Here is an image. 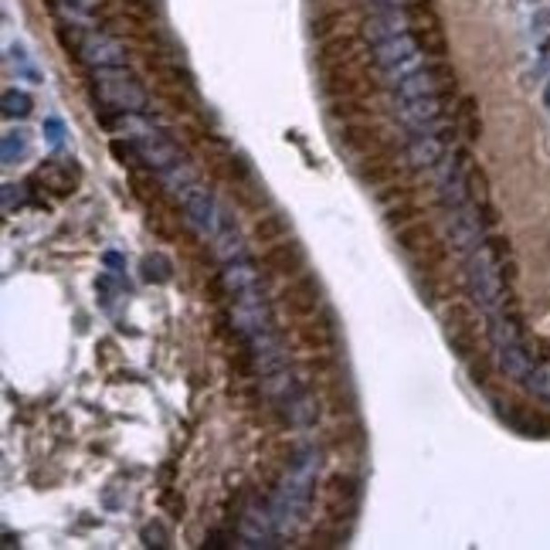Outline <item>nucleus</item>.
Instances as JSON below:
<instances>
[{"mask_svg":"<svg viewBox=\"0 0 550 550\" xmlns=\"http://www.w3.org/2000/svg\"><path fill=\"white\" fill-rule=\"evenodd\" d=\"M313 483H316V455L303 452L293 469L285 473L279 493H275V503H272V526L279 534L289 530L303 516V510L309 506V496H313Z\"/></svg>","mask_w":550,"mask_h":550,"instance_id":"f257e3e1","label":"nucleus"},{"mask_svg":"<svg viewBox=\"0 0 550 550\" xmlns=\"http://www.w3.org/2000/svg\"><path fill=\"white\" fill-rule=\"evenodd\" d=\"M465 285H469V295L483 316H496L506 309V285H503L499 258L493 255L489 245L465 255Z\"/></svg>","mask_w":550,"mask_h":550,"instance_id":"f03ea898","label":"nucleus"},{"mask_svg":"<svg viewBox=\"0 0 550 550\" xmlns=\"http://www.w3.org/2000/svg\"><path fill=\"white\" fill-rule=\"evenodd\" d=\"M486 333H489V344H493V354H496L499 360V371L506 374L510 381H526L537 364H534V354L526 350L516 323L506 316V309L496 313V316H486Z\"/></svg>","mask_w":550,"mask_h":550,"instance_id":"7ed1b4c3","label":"nucleus"},{"mask_svg":"<svg viewBox=\"0 0 550 550\" xmlns=\"http://www.w3.org/2000/svg\"><path fill=\"white\" fill-rule=\"evenodd\" d=\"M95 75V99L109 105L113 113H143L146 109V89L126 72V65L92 68Z\"/></svg>","mask_w":550,"mask_h":550,"instance_id":"20e7f679","label":"nucleus"},{"mask_svg":"<svg viewBox=\"0 0 550 550\" xmlns=\"http://www.w3.org/2000/svg\"><path fill=\"white\" fill-rule=\"evenodd\" d=\"M374 62H377V68L385 72L387 82L395 85L397 78H405L422 68L425 55H422V48H418V41L405 31V35H395V38L374 45Z\"/></svg>","mask_w":550,"mask_h":550,"instance_id":"39448f33","label":"nucleus"},{"mask_svg":"<svg viewBox=\"0 0 550 550\" xmlns=\"http://www.w3.org/2000/svg\"><path fill=\"white\" fill-rule=\"evenodd\" d=\"M180 207H184V221H187V225L197 231V238L211 242V238L218 235L221 215H225V211L218 207L215 194L207 191V187H201V184H191L187 191L180 194Z\"/></svg>","mask_w":550,"mask_h":550,"instance_id":"423d86ee","label":"nucleus"},{"mask_svg":"<svg viewBox=\"0 0 550 550\" xmlns=\"http://www.w3.org/2000/svg\"><path fill=\"white\" fill-rule=\"evenodd\" d=\"M448 238H452V245H455V252L462 258L473 255L475 248L486 245V225L479 218V205L475 201H465V205L448 211Z\"/></svg>","mask_w":550,"mask_h":550,"instance_id":"0eeeda50","label":"nucleus"},{"mask_svg":"<svg viewBox=\"0 0 550 550\" xmlns=\"http://www.w3.org/2000/svg\"><path fill=\"white\" fill-rule=\"evenodd\" d=\"M78 58L89 68H109V65H126V52L123 45L103 31H89L85 38L78 41Z\"/></svg>","mask_w":550,"mask_h":550,"instance_id":"6e6552de","label":"nucleus"},{"mask_svg":"<svg viewBox=\"0 0 550 550\" xmlns=\"http://www.w3.org/2000/svg\"><path fill=\"white\" fill-rule=\"evenodd\" d=\"M133 143H136L140 164L154 166L156 174H164L166 166L180 164V150H177V146H174L170 140H166L164 133H156V129L143 133V136H133Z\"/></svg>","mask_w":550,"mask_h":550,"instance_id":"1a4fd4ad","label":"nucleus"},{"mask_svg":"<svg viewBox=\"0 0 550 550\" xmlns=\"http://www.w3.org/2000/svg\"><path fill=\"white\" fill-rule=\"evenodd\" d=\"M438 78H448V72L445 68H428V65H422V68L411 72V75L397 78L395 82L397 103H405V99H422V95H442V85H445V82H438Z\"/></svg>","mask_w":550,"mask_h":550,"instance_id":"9d476101","label":"nucleus"},{"mask_svg":"<svg viewBox=\"0 0 550 550\" xmlns=\"http://www.w3.org/2000/svg\"><path fill=\"white\" fill-rule=\"evenodd\" d=\"M405 31H408V14L397 4H377V11L367 17V38L374 45L395 38V35H405Z\"/></svg>","mask_w":550,"mask_h":550,"instance_id":"9b49d317","label":"nucleus"},{"mask_svg":"<svg viewBox=\"0 0 550 550\" xmlns=\"http://www.w3.org/2000/svg\"><path fill=\"white\" fill-rule=\"evenodd\" d=\"M448 150L452 146H448V140L438 129H432V133H411L408 140V160L415 166H428V170H435V164Z\"/></svg>","mask_w":550,"mask_h":550,"instance_id":"f8f14e48","label":"nucleus"},{"mask_svg":"<svg viewBox=\"0 0 550 550\" xmlns=\"http://www.w3.org/2000/svg\"><path fill=\"white\" fill-rule=\"evenodd\" d=\"M211 245H215V255H218L225 265H228V262H242V258H248L242 231H238V225H235L228 215H221V228H218V235L211 238Z\"/></svg>","mask_w":550,"mask_h":550,"instance_id":"ddd939ff","label":"nucleus"},{"mask_svg":"<svg viewBox=\"0 0 550 550\" xmlns=\"http://www.w3.org/2000/svg\"><path fill=\"white\" fill-rule=\"evenodd\" d=\"M225 285H228L231 295H242V293H248V289H258L255 265H252L248 258H242V262H228V265H225Z\"/></svg>","mask_w":550,"mask_h":550,"instance_id":"4468645a","label":"nucleus"},{"mask_svg":"<svg viewBox=\"0 0 550 550\" xmlns=\"http://www.w3.org/2000/svg\"><path fill=\"white\" fill-rule=\"evenodd\" d=\"M7 65L14 68L17 82H27V85H41V82H45L41 68L31 62V55H27L21 45H11V48H7Z\"/></svg>","mask_w":550,"mask_h":550,"instance_id":"2eb2a0df","label":"nucleus"},{"mask_svg":"<svg viewBox=\"0 0 550 550\" xmlns=\"http://www.w3.org/2000/svg\"><path fill=\"white\" fill-rule=\"evenodd\" d=\"M27 150H31V140H27L25 129H7L4 133V164L7 166L21 164L27 156Z\"/></svg>","mask_w":550,"mask_h":550,"instance_id":"dca6fc26","label":"nucleus"},{"mask_svg":"<svg viewBox=\"0 0 550 550\" xmlns=\"http://www.w3.org/2000/svg\"><path fill=\"white\" fill-rule=\"evenodd\" d=\"M160 180H164V187L166 191H174L180 197V194L187 191V187H191V184H197V177H194V170L187 164H184V160H180V164H174V166H166L164 174H160Z\"/></svg>","mask_w":550,"mask_h":550,"instance_id":"f3484780","label":"nucleus"},{"mask_svg":"<svg viewBox=\"0 0 550 550\" xmlns=\"http://www.w3.org/2000/svg\"><path fill=\"white\" fill-rule=\"evenodd\" d=\"M31 109H35V103L25 89H4V115L7 119H25Z\"/></svg>","mask_w":550,"mask_h":550,"instance_id":"a211bd4d","label":"nucleus"},{"mask_svg":"<svg viewBox=\"0 0 550 550\" xmlns=\"http://www.w3.org/2000/svg\"><path fill=\"white\" fill-rule=\"evenodd\" d=\"M524 385L530 387V395H537L540 401H550V364H537Z\"/></svg>","mask_w":550,"mask_h":550,"instance_id":"6ab92c4d","label":"nucleus"},{"mask_svg":"<svg viewBox=\"0 0 550 550\" xmlns=\"http://www.w3.org/2000/svg\"><path fill=\"white\" fill-rule=\"evenodd\" d=\"M41 133H45V140H48L52 150H65V146H68V129H65V123L58 115H48V119L41 123Z\"/></svg>","mask_w":550,"mask_h":550,"instance_id":"aec40b11","label":"nucleus"},{"mask_svg":"<svg viewBox=\"0 0 550 550\" xmlns=\"http://www.w3.org/2000/svg\"><path fill=\"white\" fill-rule=\"evenodd\" d=\"M544 105H547V113H550V82H547V89H544Z\"/></svg>","mask_w":550,"mask_h":550,"instance_id":"412c9836","label":"nucleus"},{"mask_svg":"<svg viewBox=\"0 0 550 550\" xmlns=\"http://www.w3.org/2000/svg\"><path fill=\"white\" fill-rule=\"evenodd\" d=\"M377 4H397V7H401V4H405V0H377Z\"/></svg>","mask_w":550,"mask_h":550,"instance_id":"4be33fe9","label":"nucleus"}]
</instances>
